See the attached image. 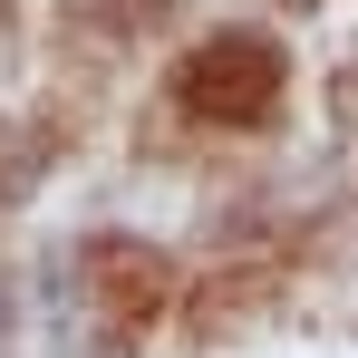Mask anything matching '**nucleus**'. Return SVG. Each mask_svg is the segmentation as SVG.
<instances>
[{
  "label": "nucleus",
  "instance_id": "1",
  "mask_svg": "<svg viewBox=\"0 0 358 358\" xmlns=\"http://www.w3.org/2000/svg\"><path fill=\"white\" fill-rule=\"evenodd\" d=\"M184 97H194L203 117H271V97H281V49L252 39V29H223V39H203V49L184 59Z\"/></svg>",
  "mask_w": 358,
  "mask_h": 358
}]
</instances>
